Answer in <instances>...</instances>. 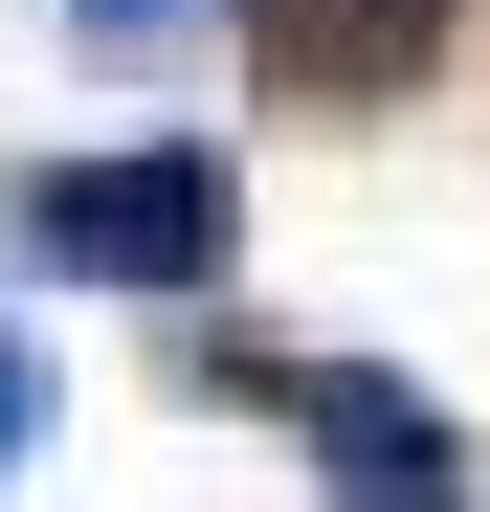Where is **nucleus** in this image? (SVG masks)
I'll return each mask as SVG.
<instances>
[{
  "label": "nucleus",
  "instance_id": "obj_1",
  "mask_svg": "<svg viewBox=\"0 0 490 512\" xmlns=\"http://www.w3.org/2000/svg\"><path fill=\"white\" fill-rule=\"evenodd\" d=\"M23 245H45L67 290L201 312L223 245H245V179H223V134H112V156H45V179H23Z\"/></svg>",
  "mask_w": 490,
  "mask_h": 512
},
{
  "label": "nucleus",
  "instance_id": "obj_2",
  "mask_svg": "<svg viewBox=\"0 0 490 512\" xmlns=\"http://www.w3.org/2000/svg\"><path fill=\"white\" fill-rule=\"evenodd\" d=\"M201 401H268L335 512H468V423L424 379H379V357H245V334H201Z\"/></svg>",
  "mask_w": 490,
  "mask_h": 512
},
{
  "label": "nucleus",
  "instance_id": "obj_3",
  "mask_svg": "<svg viewBox=\"0 0 490 512\" xmlns=\"http://www.w3.org/2000/svg\"><path fill=\"white\" fill-rule=\"evenodd\" d=\"M223 23H245V90L268 112H401L468 0H223Z\"/></svg>",
  "mask_w": 490,
  "mask_h": 512
},
{
  "label": "nucleus",
  "instance_id": "obj_4",
  "mask_svg": "<svg viewBox=\"0 0 490 512\" xmlns=\"http://www.w3.org/2000/svg\"><path fill=\"white\" fill-rule=\"evenodd\" d=\"M179 23H201V0H67V45H112V67H134V45H179Z\"/></svg>",
  "mask_w": 490,
  "mask_h": 512
},
{
  "label": "nucleus",
  "instance_id": "obj_5",
  "mask_svg": "<svg viewBox=\"0 0 490 512\" xmlns=\"http://www.w3.org/2000/svg\"><path fill=\"white\" fill-rule=\"evenodd\" d=\"M23 446H45V357L0 334V490H23Z\"/></svg>",
  "mask_w": 490,
  "mask_h": 512
}]
</instances>
